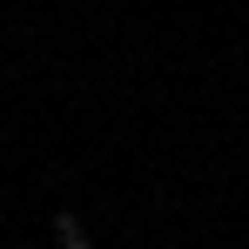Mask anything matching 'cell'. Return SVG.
Returning a JSON list of instances; mask_svg holds the SVG:
<instances>
[{
  "label": "cell",
  "instance_id": "obj_1",
  "mask_svg": "<svg viewBox=\"0 0 249 249\" xmlns=\"http://www.w3.org/2000/svg\"><path fill=\"white\" fill-rule=\"evenodd\" d=\"M54 236H61V249H94L81 236V222H74V215H54Z\"/></svg>",
  "mask_w": 249,
  "mask_h": 249
}]
</instances>
